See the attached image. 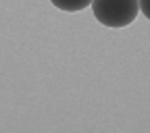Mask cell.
Listing matches in <instances>:
<instances>
[{"instance_id": "obj_1", "label": "cell", "mask_w": 150, "mask_h": 133, "mask_svg": "<svg viewBox=\"0 0 150 133\" xmlns=\"http://www.w3.org/2000/svg\"><path fill=\"white\" fill-rule=\"evenodd\" d=\"M96 21L104 27L121 29L136 21L140 13V0H92Z\"/></svg>"}, {"instance_id": "obj_2", "label": "cell", "mask_w": 150, "mask_h": 133, "mask_svg": "<svg viewBox=\"0 0 150 133\" xmlns=\"http://www.w3.org/2000/svg\"><path fill=\"white\" fill-rule=\"evenodd\" d=\"M52 6H56L59 11L65 13H79L88 6H92V0H50Z\"/></svg>"}, {"instance_id": "obj_3", "label": "cell", "mask_w": 150, "mask_h": 133, "mask_svg": "<svg viewBox=\"0 0 150 133\" xmlns=\"http://www.w3.org/2000/svg\"><path fill=\"white\" fill-rule=\"evenodd\" d=\"M140 11H142V15L150 21V0H140Z\"/></svg>"}]
</instances>
